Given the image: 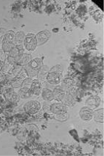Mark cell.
<instances>
[{
  "instance_id": "1",
  "label": "cell",
  "mask_w": 104,
  "mask_h": 156,
  "mask_svg": "<svg viewBox=\"0 0 104 156\" xmlns=\"http://www.w3.org/2000/svg\"><path fill=\"white\" fill-rule=\"evenodd\" d=\"M42 66L43 62L41 59L37 57V58L32 59L31 61L23 67H24L27 76L29 78H34L37 76L38 73H39Z\"/></svg>"
},
{
  "instance_id": "2",
  "label": "cell",
  "mask_w": 104,
  "mask_h": 156,
  "mask_svg": "<svg viewBox=\"0 0 104 156\" xmlns=\"http://www.w3.org/2000/svg\"><path fill=\"white\" fill-rule=\"evenodd\" d=\"M24 48L29 51H33L37 47V41H36V35L33 33H28L26 35L23 42Z\"/></svg>"
},
{
  "instance_id": "3",
  "label": "cell",
  "mask_w": 104,
  "mask_h": 156,
  "mask_svg": "<svg viewBox=\"0 0 104 156\" xmlns=\"http://www.w3.org/2000/svg\"><path fill=\"white\" fill-rule=\"evenodd\" d=\"M25 112L29 115H34L37 113L41 109V104L37 100H30L25 103L23 106Z\"/></svg>"
},
{
  "instance_id": "4",
  "label": "cell",
  "mask_w": 104,
  "mask_h": 156,
  "mask_svg": "<svg viewBox=\"0 0 104 156\" xmlns=\"http://www.w3.org/2000/svg\"><path fill=\"white\" fill-rule=\"evenodd\" d=\"M51 112L53 114L57 115H63L67 112L68 109H67V106L61 102H58V103H53L50 107Z\"/></svg>"
},
{
  "instance_id": "5",
  "label": "cell",
  "mask_w": 104,
  "mask_h": 156,
  "mask_svg": "<svg viewBox=\"0 0 104 156\" xmlns=\"http://www.w3.org/2000/svg\"><path fill=\"white\" fill-rule=\"evenodd\" d=\"M46 80L51 85H58L61 83L62 80H63V75H62V73L49 72L47 77H46Z\"/></svg>"
},
{
  "instance_id": "6",
  "label": "cell",
  "mask_w": 104,
  "mask_h": 156,
  "mask_svg": "<svg viewBox=\"0 0 104 156\" xmlns=\"http://www.w3.org/2000/svg\"><path fill=\"white\" fill-rule=\"evenodd\" d=\"M51 33L48 30H42L40 31L36 34V41H37V46L42 45V44H45L49 40L51 37Z\"/></svg>"
},
{
  "instance_id": "7",
  "label": "cell",
  "mask_w": 104,
  "mask_h": 156,
  "mask_svg": "<svg viewBox=\"0 0 104 156\" xmlns=\"http://www.w3.org/2000/svg\"><path fill=\"white\" fill-rule=\"evenodd\" d=\"M32 60V56L29 54H25L24 51H20L19 55L15 58L16 64L25 66Z\"/></svg>"
},
{
  "instance_id": "8",
  "label": "cell",
  "mask_w": 104,
  "mask_h": 156,
  "mask_svg": "<svg viewBox=\"0 0 104 156\" xmlns=\"http://www.w3.org/2000/svg\"><path fill=\"white\" fill-rule=\"evenodd\" d=\"M93 113H94V110L88 107V106H84L79 111L80 117L84 122L91 121L93 119Z\"/></svg>"
},
{
  "instance_id": "9",
  "label": "cell",
  "mask_w": 104,
  "mask_h": 156,
  "mask_svg": "<svg viewBox=\"0 0 104 156\" xmlns=\"http://www.w3.org/2000/svg\"><path fill=\"white\" fill-rule=\"evenodd\" d=\"M53 92V97H54V100H57L58 102H61L63 100L66 94V91L61 87V86L57 85L54 87V90H52Z\"/></svg>"
},
{
  "instance_id": "10",
  "label": "cell",
  "mask_w": 104,
  "mask_h": 156,
  "mask_svg": "<svg viewBox=\"0 0 104 156\" xmlns=\"http://www.w3.org/2000/svg\"><path fill=\"white\" fill-rule=\"evenodd\" d=\"M100 97L98 96H92L91 98H88L87 100H86V106L89 107L91 109H97L100 104Z\"/></svg>"
},
{
  "instance_id": "11",
  "label": "cell",
  "mask_w": 104,
  "mask_h": 156,
  "mask_svg": "<svg viewBox=\"0 0 104 156\" xmlns=\"http://www.w3.org/2000/svg\"><path fill=\"white\" fill-rule=\"evenodd\" d=\"M30 90H31L33 95H36V96H39L41 94V83L39 80L38 79H34L32 82L31 87H30Z\"/></svg>"
},
{
  "instance_id": "12",
  "label": "cell",
  "mask_w": 104,
  "mask_h": 156,
  "mask_svg": "<svg viewBox=\"0 0 104 156\" xmlns=\"http://www.w3.org/2000/svg\"><path fill=\"white\" fill-rule=\"evenodd\" d=\"M103 114H104V109L103 108H100L94 111L93 113V118H94V121L98 123H103Z\"/></svg>"
},
{
  "instance_id": "13",
  "label": "cell",
  "mask_w": 104,
  "mask_h": 156,
  "mask_svg": "<svg viewBox=\"0 0 104 156\" xmlns=\"http://www.w3.org/2000/svg\"><path fill=\"white\" fill-rule=\"evenodd\" d=\"M18 94L20 96V98H22V99H29V98H30L32 97L33 93H32L30 88L21 87L19 89Z\"/></svg>"
},
{
  "instance_id": "14",
  "label": "cell",
  "mask_w": 104,
  "mask_h": 156,
  "mask_svg": "<svg viewBox=\"0 0 104 156\" xmlns=\"http://www.w3.org/2000/svg\"><path fill=\"white\" fill-rule=\"evenodd\" d=\"M25 36H26V34L23 31H19L17 33H15V37H14V41L15 46L23 45V42H24Z\"/></svg>"
},
{
  "instance_id": "15",
  "label": "cell",
  "mask_w": 104,
  "mask_h": 156,
  "mask_svg": "<svg viewBox=\"0 0 104 156\" xmlns=\"http://www.w3.org/2000/svg\"><path fill=\"white\" fill-rule=\"evenodd\" d=\"M70 90H68L67 92H66L64 98H63V100H62L64 104H66V106H73V105L74 104V102H75L74 96H73V93H71V91H70Z\"/></svg>"
},
{
  "instance_id": "16",
  "label": "cell",
  "mask_w": 104,
  "mask_h": 156,
  "mask_svg": "<svg viewBox=\"0 0 104 156\" xmlns=\"http://www.w3.org/2000/svg\"><path fill=\"white\" fill-rule=\"evenodd\" d=\"M41 95L42 98L46 101H52L54 100V97H53V92L51 89L49 88H43L41 90Z\"/></svg>"
},
{
  "instance_id": "17",
  "label": "cell",
  "mask_w": 104,
  "mask_h": 156,
  "mask_svg": "<svg viewBox=\"0 0 104 156\" xmlns=\"http://www.w3.org/2000/svg\"><path fill=\"white\" fill-rule=\"evenodd\" d=\"M5 98L6 99H7V100H9V101L11 102V103H17V102H18L20 99L18 94L15 93V92H13V91H10L6 93Z\"/></svg>"
},
{
  "instance_id": "18",
  "label": "cell",
  "mask_w": 104,
  "mask_h": 156,
  "mask_svg": "<svg viewBox=\"0 0 104 156\" xmlns=\"http://www.w3.org/2000/svg\"><path fill=\"white\" fill-rule=\"evenodd\" d=\"M73 84H74V82H73L72 79H64L63 80H62L61 82V87L65 90L66 92L68 91V90H71V88L73 87Z\"/></svg>"
},
{
  "instance_id": "19",
  "label": "cell",
  "mask_w": 104,
  "mask_h": 156,
  "mask_svg": "<svg viewBox=\"0 0 104 156\" xmlns=\"http://www.w3.org/2000/svg\"><path fill=\"white\" fill-rule=\"evenodd\" d=\"M23 66H20V65H18V64L14 65L13 67H12V69H11V71L9 73V74H8L11 77V80H12L13 78L17 77V75L19 74V73H20V70L23 69Z\"/></svg>"
},
{
  "instance_id": "20",
  "label": "cell",
  "mask_w": 104,
  "mask_h": 156,
  "mask_svg": "<svg viewBox=\"0 0 104 156\" xmlns=\"http://www.w3.org/2000/svg\"><path fill=\"white\" fill-rule=\"evenodd\" d=\"M14 47H15V44L14 42H9V41H6L3 39L2 42V49L4 51L5 53H9Z\"/></svg>"
},
{
  "instance_id": "21",
  "label": "cell",
  "mask_w": 104,
  "mask_h": 156,
  "mask_svg": "<svg viewBox=\"0 0 104 156\" xmlns=\"http://www.w3.org/2000/svg\"><path fill=\"white\" fill-rule=\"evenodd\" d=\"M49 73V69L47 66H42L40 69V70L37 74V78L38 80L39 79H46V77H47L48 74Z\"/></svg>"
},
{
  "instance_id": "22",
  "label": "cell",
  "mask_w": 104,
  "mask_h": 156,
  "mask_svg": "<svg viewBox=\"0 0 104 156\" xmlns=\"http://www.w3.org/2000/svg\"><path fill=\"white\" fill-rule=\"evenodd\" d=\"M14 66V65L12 64V63H10V62L6 59L5 63H3V65L2 66V73H4V74H9V73L11 71V69H12V67H13Z\"/></svg>"
},
{
  "instance_id": "23",
  "label": "cell",
  "mask_w": 104,
  "mask_h": 156,
  "mask_svg": "<svg viewBox=\"0 0 104 156\" xmlns=\"http://www.w3.org/2000/svg\"><path fill=\"white\" fill-rule=\"evenodd\" d=\"M23 81V79H20L19 77H14L11 80V85L14 88H20V87H21Z\"/></svg>"
},
{
  "instance_id": "24",
  "label": "cell",
  "mask_w": 104,
  "mask_h": 156,
  "mask_svg": "<svg viewBox=\"0 0 104 156\" xmlns=\"http://www.w3.org/2000/svg\"><path fill=\"white\" fill-rule=\"evenodd\" d=\"M14 37H15V33L12 30H9L7 31V33H5L4 36V40L9 41V42H14Z\"/></svg>"
},
{
  "instance_id": "25",
  "label": "cell",
  "mask_w": 104,
  "mask_h": 156,
  "mask_svg": "<svg viewBox=\"0 0 104 156\" xmlns=\"http://www.w3.org/2000/svg\"><path fill=\"white\" fill-rule=\"evenodd\" d=\"M19 54H20V51H19L18 48H17L15 46V47H14L13 48H12V50L9 52V55H8V56L13 57V58H16V57L18 56Z\"/></svg>"
},
{
  "instance_id": "26",
  "label": "cell",
  "mask_w": 104,
  "mask_h": 156,
  "mask_svg": "<svg viewBox=\"0 0 104 156\" xmlns=\"http://www.w3.org/2000/svg\"><path fill=\"white\" fill-rule=\"evenodd\" d=\"M33 79H32V78H29V77L26 78V79H23L21 87H28V88H30V87H31V85H32V82H33Z\"/></svg>"
},
{
  "instance_id": "27",
  "label": "cell",
  "mask_w": 104,
  "mask_h": 156,
  "mask_svg": "<svg viewBox=\"0 0 104 156\" xmlns=\"http://www.w3.org/2000/svg\"><path fill=\"white\" fill-rule=\"evenodd\" d=\"M63 70V66L60 64H57V65H55V66H52V69H49V72H54V73H62Z\"/></svg>"
},
{
  "instance_id": "28",
  "label": "cell",
  "mask_w": 104,
  "mask_h": 156,
  "mask_svg": "<svg viewBox=\"0 0 104 156\" xmlns=\"http://www.w3.org/2000/svg\"><path fill=\"white\" fill-rule=\"evenodd\" d=\"M5 52L2 50V49H0V66H2L3 63H5L6 60V55Z\"/></svg>"
},
{
  "instance_id": "29",
  "label": "cell",
  "mask_w": 104,
  "mask_h": 156,
  "mask_svg": "<svg viewBox=\"0 0 104 156\" xmlns=\"http://www.w3.org/2000/svg\"><path fill=\"white\" fill-rule=\"evenodd\" d=\"M6 33H7V30H6L5 29L0 28V42H2L5 35Z\"/></svg>"
},
{
  "instance_id": "30",
  "label": "cell",
  "mask_w": 104,
  "mask_h": 156,
  "mask_svg": "<svg viewBox=\"0 0 104 156\" xmlns=\"http://www.w3.org/2000/svg\"><path fill=\"white\" fill-rule=\"evenodd\" d=\"M2 74V66H0V77H1Z\"/></svg>"
}]
</instances>
